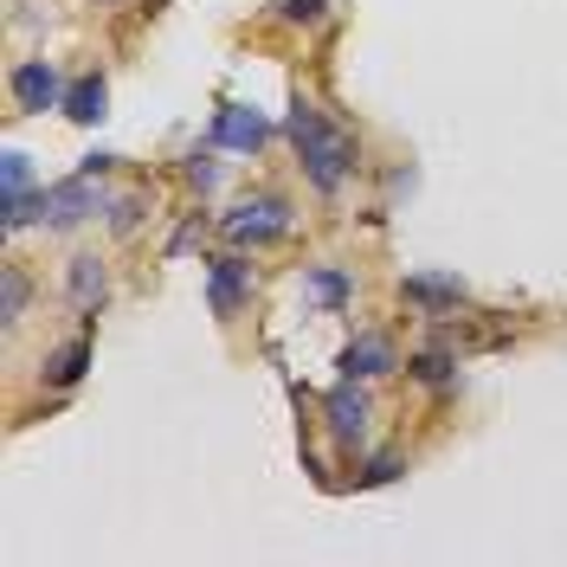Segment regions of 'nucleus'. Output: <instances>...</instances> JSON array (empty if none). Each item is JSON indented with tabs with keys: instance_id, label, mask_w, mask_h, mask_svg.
I'll list each match as a JSON object with an SVG mask.
<instances>
[{
	"instance_id": "obj_1",
	"label": "nucleus",
	"mask_w": 567,
	"mask_h": 567,
	"mask_svg": "<svg viewBox=\"0 0 567 567\" xmlns=\"http://www.w3.org/2000/svg\"><path fill=\"white\" fill-rule=\"evenodd\" d=\"M284 136L297 142V162H303V181L317 187V194H342L354 181V168H361V142L342 130V123H329L310 97H297L290 104V116H284Z\"/></svg>"
},
{
	"instance_id": "obj_2",
	"label": "nucleus",
	"mask_w": 567,
	"mask_h": 567,
	"mask_svg": "<svg viewBox=\"0 0 567 567\" xmlns=\"http://www.w3.org/2000/svg\"><path fill=\"white\" fill-rule=\"evenodd\" d=\"M290 200L284 194H251V200H239L233 213H219V239L226 246H239V251H265V246H278L284 233H290Z\"/></svg>"
},
{
	"instance_id": "obj_3",
	"label": "nucleus",
	"mask_w": 567,
	"mask_h": 567,
	"mask_svg": "<svg viewBox=\"0 0 567 567\" xmlns=\"http://www.w3.org/2000/svg\"><path fill=\"white\" fill-rule=\"evenodd\" d=\"M322 420H329V439L336 445H349V452H361L368 445V425H374V400H368V388L361 381H336V388L322 393Z\"/></svg>"
},
{
	"instance_id": "obj_4",
	"label": "nucleus",
	"mask_w": 567,
	"mask_h": 567,
	"mask_svg": "<svg viewBox=\"0 0 567 567\" xmlns=\"http://www.w3.org/2000/svg\"><path fill=\"white\" fill-rule=\"evenodd\" d=\"M251 290H258V278H251V265L239 258V251L207 258V303H213L219 322H239V310L251 303Z\"/></svg>"
},
{
	"instance_id": "obj_5",
	"label": "nucleus",
	"mask_w": 567,
	"mask_h": 567,
	"mask_svg": "<svg viewBox=\"0 0 567 567\" xmlns=\"http://www.w3.org/2000/svg\"><path fill=\"white\" fill-rule=\"evenodd\" d=\"M97 207H104V194L91 187V175H71V181H59V187H39V226H52V233L84 226Z\"/></svg>"
},
{
	"instance_id": "obj_6",
	"label": "nucleus",
	"mask_w": 567,
	"mask_h": 567,
	"mask_svg": "<svg viewBox=\"0 0 567 567\" xmlns=\"http://www.w3.org/2000/svg\"><path fill=\"white\" fill-rule=\"evenodd\" d=\"M7 91H13V110H27V116H45V110L65 104V78H59L52 59H27V65H13Z\"/></svg>"
},
{
	"instance_id": "obj_7",
	"label": "nucleus",
	"mask_w": 567,
	"mask_h": 567,
	"mask_svg": "<svg viewBox=\"0 0 567 567\" xmlns=\"http://www.w3.org/2000/svg\"><path fill=\"white\" fill-rule=\"evenodd\" d=\"M271 142V123L251 104H219L213 110V148H233V155H258Z\"/></svg>"
},
{
	"instance_id": "obj_8",
	"label": "nucleus",
	"mask_w": 567,
	"mask_h": 567,
	"mask_svg": "<svg viewBox=\"0 0 567 567\" xmlns=\"http://www.w3.org/2000/svg\"><path fill=\"white\" fill-rule=\"evenodd\" d=\"M400 297L425 310V317H458L464 303H471V290L464 278H439V271H413V278H400Z\"/></svg>"
},
{
	"instance_id": "obj_9",
	"label": "nucleus",
	"mask_w": 567,
	"mask_h": 567,
	"mask_svg": "<svg viewBox=\"0 0 567 567\" xmlns=\"http://www.w3.org/2000/svg\"><path fill=\"white\" fill-rule=\"evenodd\" d=\"M336 368H342L349 381H381V374L400 368V349H393L388 336H374V329H368V336H354L349 349L336 354Z\"/></svg>"
},
{
	"instance_id": "obj_10",
	"label": "nucleus",
	"mask_w": 567,
	"mask_h": 567,
	"mask_svg": "<svg viewBox=\"0 0 567 567\" xmlns=\"http://www.w3.org/2000/svg\"><path fill=\"white\" fill-rule=\"evenodd\" d=\"M65 297H71V310H78V317H97V310H104V297H110V271H104V258L78 251V258L65 265Z\"/></svg>"
},
{
	"instance_id": "obj_11",
	"label": "nucleus",
	"mask_w": 567,
	"mask_h": 567,
	"mask_svg": "<svg viewBox=\"0 0 567 567\" xmlns=\"http://www.w3.org/2000/svg\"><path fill=\"white\" fill-rule=\"evenodd\" d=\"M303 303L322 310V317H342L354 303V278L342 265H310V271H303Z\"/></svg>"
},
{
	"instance_id": "obj_12",
	"label": "nucleus",
	"mask_w": 567,
	"mask_h": 567,
	"mask_svg": "<svg viewBox=\"0 0 567 567\" xmlns=\"http://www.w3.org/2000/svg\"><path fill=\"white\" fill-rule=\"evenodd\" d=\"M84 368H91V329H84V336H71L65 349H52V354H45L39 381H45L52 393H65V388H78V381H84Z\"/></svg>"
},
{
	"instance_id": "obj_13",
	"label": "nucleus",
	"mask_w": 567,
	"mask_h": 567,
	"mask_svg": "<svg viewBox=\"0 0 567 567\" xmlns=\"http://www.w3.org/2000/svg\"><path fill=\"white\" fill-rule=\"evenodd\" d=\"M71 116V123H104L110 110V84L97 78V71H84V78H71L65 84V104H59Z\"/></svg>"
},
{
	"instance_id": "obj_14",
	"label": "nucleus",
	"mask_w": 567,
	"mask_h": 567,
	"mask_svg": "<svg viewBox=\"0 0 567 567\" xmlns=\"http://www.w3.org/2000/svg\"><path fill=\"white\" fill-rule=\"evenodd\" d=\"M406 374L420 381V388H452L458 381V342H432L406 361Z\"/></svg>"
},
{
	"instance_id": "obj_15",
	"label": "nucleus",
	"mask_w": 567,
	"mask_h": 567,
	"mask_svg": "<svg viewBox=\"0 0 567 567\" xmlns=\"http://www.w3.org/2000/svg\"><path fill=\"white\" fill-rule=\"evenodd\" d=\"M27 297H33V284H27V271H0V322L7 329H20V317H27Z\"/></svg>"
},
{
	"instance_id": "obj_16",
	"label": "nucleus",
	"mask_w": 567,
	"mask_h": 567,
	"mask_svg": "<svg viewBox=\"0 0 567 567\" xmlns=\"http://www.w3.org/2000/svg\"><path fill=\"white\" fill-rule=\"evenodd\" d=\"M406 477V458L400 452H374V458L354 471V491H381V484H400Z\"/></svg>"
},
{
	"instance_id": "obj_17",
	"label": "nucleus",
	"mask_w": 567,
	"mask_h": 567,
	"mask_svg": "<svg viewBox=\"0 0 567 567\" xmlns=\"http://www.w3.org/2000/svg\"><path fill=\"white\" fill-rule=\"evenodd\" d=\"M0 194H33V155H27V148H7V162H0Z\"/></svg>"
},
{
	"instance_id": "obj_18",
	"label": "nucleus",
	"mask_w": 567,
	"mask_h": 567,
	"mask_svg": "<svg viewBox=\"0 0 567 567\" xmlns=\"http://www.w3.org/2000/svg\"><path fill=\"white\" fill-rule=\"evenodd\" d=\"M271 20H284V27H322L329 20V0H278Z\"/></svg>"
},
{
	"instance_id": "obj_19",
	"label": "nucleus",
	"mask_w": 567,
	"mask_h": 567,
	"mask_svg": "<svg viewBox=\"0 0 567 567\" xmlns=\"http://www.w3.org/2000/svg\"><path fill=\"white\" fill-rule=\"evenodd\" d=\"M181 175H187L194 194H213V187H219V162H213V148H194V155L181 162Z\"/></svg>"
},
{
	"instance_id": "obj_20",
	"label": "nucleus",
	"mask_w": 567,
	"mask_h": 567,
	"mask_svg": "<svg viewBox=\"0 0 567 567\" xmlns=\"http://www.w3.org/2000/svg\"><path fill=\"white\" fill-rule=\"evenodd\" d=\"M142 207H148L142 194H116V200H110V233H136V226H142Z\"/></svg>"
},
{
	"instance_id": "obj_21",
	"label": "nucleus",
	"mask_w": 567,
	"mask_h": 567,
	"mask_svg": "<svg viewBox=\"0 0 567 567\" xmlns=\"http://www.w3.org/2000/svg\"><path fill=\"white\" fill-rule=\"evenodd\" d=\"M97 7H123V0H97Z\"/></svg>"
}]
</instances>
